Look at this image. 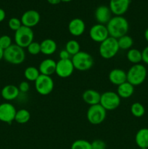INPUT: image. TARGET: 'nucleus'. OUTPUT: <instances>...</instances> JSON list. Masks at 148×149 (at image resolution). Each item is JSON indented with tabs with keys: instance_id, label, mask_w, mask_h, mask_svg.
Segmentation results:
<instances>
[{
	"instance_id": "nucleus-1",
	"label": "nucleus",
	"mask_w": 148,
	"mask_h": 149,
	"mask_svg": "<svg viewBox=\"0 0 148 149\" xmlns=\"http://www.w3.org/2000/svg\"><path fill=\"white\" fill-rule=\"evenodd\" d=\"M109 36L118 39L127 34L129 29V24L126 18L123 16L112 17L106 25Z\"/></svg>"
},
{
	"instance_id": "nucleus-2",
	"label": "nucleus",
	"mask_w": 148,
	"mask_h": 149,
	"mask_svg": "<svg viewBox=\"0 0 148 149\" xmlns=\"http://www.w3.org/2000/svg\"><path fill=\"white\" fill-rule=\"evenodd\" d=\"M4 59L12 65H20L26 59V52L23 48L16 44H12L4 50Z\"/></svg>"
},
{
	"instance_id": "nucleus-3",
	"label": "nucleus",
	"mask_w": 148,
	"mask_h": 149,
	"mask_svg": "<svg viewBox=\"0 0 148 149\" xmlns=\"http://www.w3.org/2000/svg\"><path fill=\"white\" fill-rule=\"evenodd\" d=\"M126 74L128 82L135 87L140 85L145 81L147 71L145 65L142 64H134L129 68Z\"/></svg>"
},
{
	"instance_id": "nucleus-4",
	"label": "nucleus",
	"mask_w": 148,
	"mask_h": 149,
	"mask_svg": "<svg viewBox=\"0 0 148 149\" xmlns=\"http://www.w3.org/2000/svg\"><path fill=\"white\" fill-rule=\"evenodd\" d=\"M118 40L109 36L104 42L100 43L99 47V53L103 59L109 60L114 58L119 51Z\"/></svg>"
},
{
	"instance_id": "nucleus-5",
	"label": "nucleus",
	"mask_w": 148,
	"mask_h": 149,
	"mask_svg": "<svg viewBox=\"0 0 148 149\" xmlns=\"http://www.w3.org/2000/svg\"><path fill=\"white\" fill-rule=\"evenodd\" d=\"M74 68L80 71H86L91 69L94 65L93 57L85 51H80L71 58Z\"/></svg>"
},
{
	"instance_id": "nucleus-6",
	"label": "nucleus",
	"mask_w": 148,
	"mask_h": 149,
	"mask_svg": "<svg viewBox=\"0 0 148 149\" xmlns=\"http://www.w3.org/2000/svg\"><path fill=\"white\" fill-rule=\"evenodd\" d=\"M34 33L33 29L26 26H22L15 32L14 39L15 44L22 48H27L28 46L33 42Z\"/></svg>"
},
{
	"instance_id": "nucleus-7",
	"label": "nucleus",
	"mask_w": 148,
	"mask_h": 149,
	"mask_svg": "<svg viewBox=\"0 0 148 149\" xmlns=\"http://www.w3.org/2000/svg\"><path fill=\"white\" fill-rule=\"evenodd\" d=\"M107 111L100 104L89 106L86 112L88 122L93 125H98L102 123L106 119Z\"/></svg>"
},
{
	"instance_id": "nucleus-8",
	"label": "nucleus",
	"mask_w": 148,
	"mask_h": 149,
	"mask_svg": "<svg viewBox=\"0 0 148 149\" xmlns=\"http://www.w3.org/2000/svg\"><path fill=\"white\" fill-rule=\"evenodd\" d=\"M34 82L36 92L41 95H48L53 91L55 83L50 76L40 74Z\"/></svg>"
},
{
	"instance_id": "nucleus-9",
	"label": "nucleus",
	"mask_w": 148,
	"mask_h": 149,
	"mask_svg": "<svg viewBox=\"0 0 148 149\" xmlns=\"http://www.w3.org/2000/svg\"><path fill=\"white\" fill-rule=\"evenodd\" d=\"M120 97L117 93L113 91H107L101 94L100 104L106 111H113L120 105Z\"/></svg>"
},
{
	"instance_id": "nucleus-10",
	"label": "nucleus",
	"mask_w": 148,
	"mask_h": 149,
	"mask_svg": "<svg viewBox=\"0 0 148 149\" xmlns=\"http://www.w3.org/2000/svg\"><path fill=\"white\" fill-rule=\"evenodd\" d=\"M89 35L93 42L100 44L104 42L110 36L106 25L100 24V23H97L91 26V29H89Z\"/></svg>"
},
{
	"instance_id": "nucleus-11",
	"label": "nucleus",
	"mask_w": 148,
	"mask_h": 149,
	"mask_svg": "<svg viewBox=\"0 0 148 149\" xmlns=\"http://www.w3.org/2000/svg\"><path fill=\"white\" fill-rule=\"evenodd\" d=\"M74 68L71 59L59 60L57 62L55 74L62 79L68 78L73 73Z\"/></svg>"
},
{
	"instance_id": "nucleus-12",
	"label": "nucleus",
	"mask_w": 148,
	"mask_h": 149,
	"mask_svg": "<svg viewBox=\"0 0 148 149\" xmlns=\"http://www.w3.org/2000/svg\"><path fill=\"white\" fill-rule=\"evenodd\" d=\"M15 107L10 103L6 102L0 104V121L4 123L11 124L15 121L16 114Z\"/></svg>"
},
{
	"instance_id": "nucleus-13",
	"label": "nucleus",
	"mask_w": 148,
	"mask_h": 149,
	"mask_svg": "<svg viewBox=\"0 0 148 149\" xmlns=\"http://www.w3.org/2000/svg\"><path fill=\"white\" fill-rule=\"evenodd\" d=\"M40 14L39 12L34 10H29L26 11L22 15L20 18L22 25L30 29L37 26L40 22Z\"/></svg>"
},
{
	"instance_id": "nucleus-14",
	"label": "nucleus",
	"mask_w": 148,
	"mask_h": 149,
	"mask_svg": "<svg viewBox=\"0 0 148 149\" xmlns=\"http://www.w3.org/2000/svg\"><path fill=\"white\" fill-rule=\"evenodd\" d=\"M131 0H110L109 8L115 16H123L129 8Z\"/></svg>"
},
{
	"instance_id": "nucleus-15",
	"label": "nucleus",
	"mask_w": 148,
	"mask_h": 149,
	"mask_svg": "<svg viewBox=\"0 0 148 149\" xmlns=\"http://www.w3.org/2000/svg\"><path fill=\"white\" fill-rule=\"evenodd\" d=\"M94 17L97 23L100 24L107 25V23L112 18V12L107 6L100 5L95 10Z\"/></svg>"
},
{
	"instance_id": "nucleus-16",
	"label": "nucleus",
	"mask_w": 148,
	"mask_h": 149,
	"mask_svg": "<svg viewBox=\"0 0 148 149\" xmlns=\"http://www.w3.org/2000/svg\"><path fill=\"white\" fill-rule=\"evenodd\" d=\"M68 31L72 36H80L84 33L86 29V24L84 20L78 17L72 19L68 23Z\"/></svg>"
},
{
	"instance_id": "nucleus-17",
	"label": "nucleus",
	"mask_w": 148,
	"mask_h": 149,
	"mask_svg": "<svg viewBox=\"0 0 148 149\" xmlns=\"http://www.w3.org/2000/svg\"><path fill=\"white\" fill-rule=\"evenodd\" d=\"M108 79L112 84L119 86L127 81V74L126 71L121 68H113L109 73Z\"/></svg>"
},
{
	"instance_id": "nucleus-18",
	"label": "nucleus",
	"mask_w": 148,
	"mask_h": 149,
	"mask_svg": "<svg viewBox=\"0 0 148 149\" xmlns=\"http://www.w3.org/2000/svg\"><path fill=\"white\" fill-rule=\"evenodd\" d=\"M57 62L51 58H46V59L43 60L40 63L39 66V72L41 74L46 76L52 75L55 74V70H56Z\"/></svg>"
},
{
	"instance_id": "nucleus-19",
	"label": "nucleus",
	"mask_w": 148,
	"mask_h": 149,
	"mask_svg": "<svg viewBox=\"0 0 148 149\" xmlns=\"http://www.w3.org/2000/svg\"><path fill=\"white\" fill-rule=\"evenodd\" d=\"M20 93L18 87L13 84H7L1 90V95L7 101H12L17 99Z\"/></svg>"
},
{
	"instance_id": "nucleus-20",
	"label": "nucleus",
	"mask_w": 148,
	"mask_h": 149,
	"mask_svg": "<svg viewBox=\"0 0 148 149\" xmlns=\"http://www.w3.org/2000/svg\"><path fill=\"white\" fill-rule=\"evenodd\" d=\"M101 94L95 90H86L83 93L82 99L89 106H94V105L100 104Z\"/></svg>"
},
{
	"instance_id": "nucleus-21",
	"label": "nucleus",
	"mask_w": 148,
	"mask_h": 149,
	"mask_svg": "<svg viewBox=\"0 0 148 149\" xmlns=\"http://www.w3.org/2000/svg\"><path fill=\"white\" fill-rule=\"evenodd\" d=\"M41 53L45 55H53L57 50V45L52 39H45L40 43Z\"/></svg>"
},
{
	"instance_id": "nucleus-22",
	"label": "nucleus",
	"mask_w": 148,
	"mask_h": 149,
	"mask_svg": "<svg viewBox=\"0 0 148 149\" xmlns=\"http://www.w3.org/2000/svg\"><path fill=\"white\" fill-rule=\"evenodd\" d=\"M135 143L139 148H148V128H142L137 131Z\"/></svg>"
},
{
	"instance_id": "nucleus-23",
	"label": "nucleus",
	"mask_w": 148,
	"mask_h": 149,
	"mask_svg": "<svg viewBox=\"0 0 148 149\" xmlns=\"http://www.w3.org/2000/svg\"><path fill=\"white\" fill-rule=\"evenodd\" d=\"M134 93V86L128 81L118 86L117 94L120 98H129Z\"/></svg>"
},
{
	"instance_id": "nucleus-24",
	"label": "nucleus",
	"mask_w": 148,
	"mask_h": 149,
	"mask_svg": "<svg viewBox=\"0 0 148 149\" xmlns=\"http://www.w3.org/2000/svg\"><path fill=\"white\" fill-rule=\"evenodd\" d=\"M126 58L130 63L134 64H139L142 61V51L137 49L131 48L129 49L126 54Z\"/></svg>"
},
{
	"instance_id": "nucleus-25",
	"label": "nucleus",
	"mask_w": 148,
	"mask_h": 149,
	"mask_svg": "<svg viewBox=\"0 0 148 149\" xmlns=\"http://www.w3.org/2000/svg\"><path fill=\"white\" fill-rule=\"evenodd\" d=\"M30 119V113L28 110L25 109H21L20 110L17 111L15 117V121L17 123L23 125L26 124L29 122Z\"/></svg>"
},
{
	"instance_id": "nucleus-26",
	"label": "nucleus",
	"mask_w": 148,
	"mask_h": 149,
	"mask_svg": "<svg viewBox=\"0 0 148 149\" xmlns=\"http://www.w3.org/2000/svg\"><path fill=\"white\" fill-rule=\"evenodd\" d=\"M117 40L119 49H123V50H129V49H131V47L133 45V39L127 34L121 36Z\"/></svg>"
},
{
	"instance_id": "nucleus-27",
	"label": "nucleus",
	"mask_w": 148,
	"mask_h": 149,
	"mask_svg": "<svg viewBox=\"0 0 148 149\" xmlns=\"http://www.w3.org/2000/svg\"><path fill=\"white\" fill-rule=\"evenodd\" d=\"M39 68L34 66H28L25 69L24 77L29 81H35L40 76Z\"/></svg>"
},
{
	"instance_id": "nucleus-28",
	"label": "nucleus",
	"mask_w": 148,
	"mask_h": 149,
	"mask_svg": "<svg viewBox=\"0 0 148 149\" xmlns=\"http://www.w3.org/2000/svg\"><path fill=\"white\" fill-rule=\"evenodd\" d=\"M65 49L71 56H73L81 51V45L76 40L71 39L65 45Z\"/></svg>"
},
{
	"instance_id": "nucleus-29",
	"label": "nucleus",
	"mask_w": 148,
	"mask_h": 149,
	"mask_svg": "<svg viewBox=\"0 0 148 149\" xmlns=\"http://www.w3.org/2000/svg\"><path fill=\"white\" fill-rule=\"evenodd\" d=\"M131 113H132L133 116L136 118H140L144 116L145 113V109L142 103L139 102L133 103L131 106Z\"/></svg>"
},
{
	"instance_id": "nucleus-30",
	"label": "nucleus",
	"mask_w": 148,
	"mask_h": 149,
	"mask_svg": "<svg viewBox=\"0 0 148 149\" xmlns=\"http://www.w3.org/2000/svg\"><path fill=\"white\" fill-rule=\"evenodd\" d=\"M71 149H91V143L84 139H78L71 144Z\"/></svg>"
},
{
	"instance_id": "nucleus-31",
	"label": "nucleus",
	"mask_w": 148,
	"mask_h": 149,
	"mask_svg": "<svg viewBox=\"0 0 148 149\" xmlns=\"http://www.w3.org/2000/svg\"><path fill=\"white\" fill-rule=\"evenodd\" d=\"M28 52L32 55H37L41 53V46L40 43L37 42H32L27 47Z\"/></svg>"
},
{
	"instance_id": "nucleus-32",
	"label": "nucleus",
	"mask_w": 148,
	"mask_h": 149,
	"mask_svg": "<svg viewBox=\"0 0 148 149\" xmlns=\"http://www.w3.org/2000/svg\"><path fill=\"white\" fill-rule=\"evenodd\" d=\"M23 26L20 19L17 17H12L8 21V26L12 31H14L15 32L18 30L21 26Z\"/></svg>"
},
{
	"instance_id": "nucleus-33",
	"label": "nucleus",
	"mask_w": 148,
	"mask_h": 149,
	"mask_svg": "<svg viewBox=\"0 0 148 149\" xmlns=\"http://www.w3.org/2000/svg\"><path fill=\"white\" fill-rule=\"evenodd\" d=\"M12 45V39L8 35H2L0 36V47L5 50L6 49Z\"/></svg>"
},
{
	"instance_id": "nucleus-34",
	"label": "nucleus",
	"mask_w": 148,
	"mask_h": 149,
	"mask_svg": "<svg viewBox=\"0 0 148 149\" xmlns=\"http://www.w3.org/2000/svg\"><path fill=\"white\" fill-rule=\"evenodd\" d=\"M91 149H106V143L100 139H96L91 143Z\"/></svg>"
},
{
	"instance_id": "nucleus-35",
	"label": "nucleus",
	"mask_w": 148,
	"mask_h": 149,
	"mask_svg": "<svg viewBox=\"0 0 148 149\" xmlns=\"http://www.w3.org/2000/svg\"><path fill=\"white\" fill-rule=\"evenodd\" d=\"M18 89L20 93H27L30 89V84L27 81H23L20 83L18 86Z\"/></svg>"
},
{
	"instance_id": "nucleus-36",
	"label": "nucleus",
	"mask_w": 148,
	"mask_h": 149,
	"mask_svg": "<svg viewBox=\"0 0 148 149\" xmlns=\"http://www.w3.org/2000/svg\"><path fill=\"white\" fill-rule=\"evenodd\" d=\"M59 60H67V59H71L72 56L67 52L66 49H62L59 52Z\"/></svg>"
},
{
	"instance_id": "nucleus-37",
	"label": "nucleus",
	"mask_w": 148,
	"mask_h": 149,
	"mask_svg": "<svg viewBox=\"0 0 148 149\" xmlns=\"http://www.w3.org/2000/svg\"><path fill=\"white\" fill-rule=\"evenodd\" d=\"M142 62L148 65V46H147L142 51Z\"/></svg>"
},
{
	"instance_id": "nucleus-38",
	"label": "nucleus",
	"mask_w": 148,
	"mask_h": 149,
	"mask_svg": "<svg viewBox=\"0 0 148 149\" xmlns=\"http://www.w3.org/2000/svg\"><path fill=\"white\" fill-rule=\"evenodd\" d=\"M5 17H6L5 11H4L3 9L0 8V23H1V22H2L3 20L5 19Z\"/></svg>"
},
{
	"instance_id": "nucleus-39",
	"label": "nucleus",
	"mask_w": 148,
	"mask_h": 149,
	"mask_svg": "<svg viewBox=\"0 0 148 149\" xmlns=\"http://www.w3.org/2000/svg\"><path fill=\"white\" fill-rule=\"evenodd\" d=\"M48 3L52 5H56V4H59L61 2V0H46Z\"/></svg>"
},
{
	"instance_id": "nucleus-40",
	"label": "nucleus",
	"mask_w": 148,
	"mask_h": 149,
	"mask_svg": "<svg viewBox=\"0 0 148 149\" xmlns=\"http://www.w3.org/2000/svg\"><path fill=\"white\" fill-rule=\"evenodd\" d=\"M4 59V50L0 47V61Z\"/></svg>"
},
{
	"instance_id": "nucleus-41",
	"label": "nucleus",
	"mask_w": 148,
	"mask_h": 149,
	"mask_svg": "<svg viewBox=\"0 0 148 149\" xmlns=\"http://www.w3.org/2000/svg\"><path fill=\"white\" fill-rule=\"evenodd\" d=\"M145 39H146V41L147 42H148V28L147 29H146V30H145Z\"/></svg>"
},
{
	"instance_id": "nucleus-42",
	"label": "nucleus",
	"mask_w": 148,
	"mask_h": 149,
	"mask_svg": "<svg viewBox=\"0 0 148 149\" xmlns=\"http://www.w3.org/2000/svg\"><path fill=\"white\" fill-rule=\"evenodd\" d=\"M71 1H73V0H61V1H62V2H70Z\"/></svg>"
},
{
	"instance_id": "nucleus-43",
	"label": "nucleus",
	"mask_w": 148,
	"mask_h": 149,
	"mask_svg": "<svg viewBox=\"0 0 148 149\" xmlns=\"http://www.w3.org/2000/svg\"><path fill=\"white\" fill-rule=\"evenodd\" d=\"M140 149H148V148H140Z\"/></svg>"
}]
</instances>
